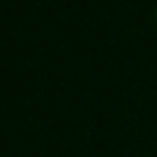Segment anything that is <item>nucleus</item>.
I'll list each match as a JSON object with an SVG mask.
<instances>
[{"mask_svg":"<svg viewBox=\"0 0 157 157\" xmlns=\"http://www.w3.org/2000/svg\"><path fill=\"white\" fill-rule=\"evenodd\" d=\"M155 25H157V7H155Z\"/></svg>","mask_w":157,"mask_h":157,"instance_id":"1","label":"nucleus"}]
</instances>
